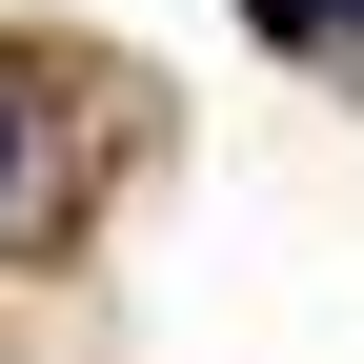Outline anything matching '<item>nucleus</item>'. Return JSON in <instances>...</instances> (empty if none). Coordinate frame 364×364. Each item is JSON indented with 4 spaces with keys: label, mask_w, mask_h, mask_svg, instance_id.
<instances>
[{
    "label": "nucleus",
    "mask_w": 364,
    "mask_h": 364,
    "mask_svg": "<svg viewBox=\"0 0 364 364\" xmlns=\"http://www.w3.org/2000/svg\"><path fill=\"white\" fill-rule=\"evenodd\" d=\"M243 21H263V41H324V21H344V0H243Z\"/></svg>",
    "instance_id": "1"
},
{
    "label": "nucleus",
    "mask_w": 364,
    "mask_h": 364,
    "mask_svg": "<svg viewBox=\"0 0 364 364\" xmlns=\"http://www.w3.org/2000/svg\"><path fill=\"white\" fill-rule=\"evenodd\" d=\"M0 203H21V102H0Z\"/></svg>",
    "instance_id": "2"
},
{
    "label": "nucleus",
    "mask_w": 364,
    "mask_h": 364,
    "mask_svg": "<svg viewBox=\"0 0 364 364\" xmlns=\"http://www.w3.org/2000/svg\"><path fill=\"white\" fill-rule=\"evenodd\" d=\"M344 21H364V0H344Z\"/></svg>",
    "instance_id": "3"
}]
</instances>
